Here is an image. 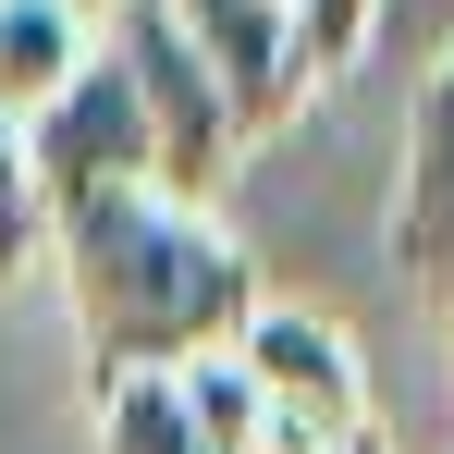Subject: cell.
I'll return each instance as SVG.
<instances>
[{"mask_svg": "<svg viewBox=\"0 0 454 454\" xmlns=\"http://www.w3.org/2000/svg\"><path fill=\"white\" fill-rule=\"evenodd\" d=\"M50 258H62V295H74V344H86V380H172L197 356H233V332L258 319V270L246 246L209 233L197 209H172L148 184L123 197H86L50 222Z\"/></svg>", "mask_w": 454, "mask_h": 454, "instance_id": "cell-1", "label": "cell"}, {"mask_svg": "<svg viewBox=\"0 0 454 454\" xmlns=\"http://www.w3.org/2000/svg\"><path fill=\"white\" fill-rule=\"evenodd\" d=\"M98 50L123 62V86H136V111H148V197H172V209H197V197H209V184L233 172V160H246V123H233L222 74L197 62V37H184V25H172L160 0H123Z\"/></svg>", "mask_w": 454, "mask_h": 454, "instance_id": "cell-2", "label": "cell"}, {"mask_svg": "<svg viewBox=\"0 0 454 454\" xmlns=\"http://www.w3.org/2000/svg\"><path fill=\"white\" fill-rule=\"evenodd\" d=\"M233 369L258 380V405H270V454H356V442H380L356 344H344L319 307H258V319L233 332Z\"/></svg>", "mask_w": 454, "mask_h": 454, "instance_id": "cell-3", "label": "cell"}, {"mask_svg": "<svg viewBox=\"0 0 454 454\" xmlns=\"http://www.w3.org/2000/svg\"><path fill=\"white\" fill-rule=\"evenodd\" d=\"M25 172H37V197H50V222L86 209V197H123V184H148V111H136V86L123 62L98 50L37 123H25Z\"/></svg>", "mask_w": 454, "mask_h": 454, "instance_id": "cell-4", "label": "cell"}, {"mask_svg": "<svg viewBox=\"0 0 454 454\" xmlns=\"http://www.w3.org/2000/svg\"><path fill=\"white\" fill-rule=\"evenodd\" d=\"M393 270L430 307H454V50L418 74V111H405V172H393Z\"/></svg>", "mask_w": 454, "mask_h": 454, "instance_id": "cell-5", "label": "cell"}, {"mask_svg": "<svg viewBox=\"0 0 454 454\" xmlns=\"http://www.w3.org/2000/svg\"><path fill=\"white\" fill-rule=\"evenodd\" d=\"M160 12L197 37V62L222 74V98H233L246 136H270V123L307 98V74H295V12H283V0H160Z\"/></svg>", "mask_w": 454, "mask_h": 454, "instance_id": "cell-6", "label": "cell"}, {"mask_svg": "<svg viewBox=\"0 0 454 454\" xmlns=\"http://www.w3.org/2000/svg\"><path fill=\"white\" fill-rule=\"evenodd\" d=\"M86 62H98V25H86V12H62V0H0V111H12V123H37Z\"/></svg>", "mask_w": 454, "mask_h": 454, "instance_id": "cell-7", "label": "cell"}, {"mask_svg": "<svg viewBox=\"0 0 454 454\" xmlns=\"http://www.w3.org/2000/svg\"><path fill=\"white\" fill-rule=\"evenodd\" d=\"M98 454H209V430L184 418V380H111L98 393Z\"/></svg>", "mask_w": 454, "mask_h": 454, "instance_id": "cell-8", "label": "cell"}, {"mask_svg": "<svg viewBox=\"0 0 454 454\" xmlns=\"http://www.w3.org/2000/svg\"><path fill=\"white\" fill-rule=\"evenodd\" d=\"M25 258H50V197L25 172V123L0 111V270H25Z\"/></svg>", "mask_w": 454, "mask_h": 454, "instance_id": "cell-9", "label": "cell"}, {"mask_svg": "<svg viewBox=\"0 0 454 454\" xmlns=\"http://www.w3.org/2000/svg\"><path fill=\"white\" fill-rule=\"evenodd\" d=\"M369 25H380V0H295V74H344L356 50H369Z\"/></svg>", "mask_w": 454, "mask_h": 454, "instance_id": "cell-10", "label": "cell"}, {"mask_svg": "<svg viewBox=\"0 0 454 454\" xmlns=\"http://www.w3.org/2000/svg\"><path fill=\"white\" fill-rule=\"evenodd\" d=\"M62 12H86V25H98V37H111V12H123V0H62Z\"/></svg>", "mask_w": 454, "mask_h": 454, "instance_id": "cell-11", "label": "cell"}, {"mask_svg": "<svg viewBox=\"0 0 454 454\" xmlns=\"http://www.w3.org/2000/svg\"><path fill=\"white\" fill-rule=\"evenodd\" d=\"M356 454H380V442H356Z\"/></svg>", "mask_w": 454, "mask_h": 454, "instance_id": "cell-12", "label": "cell"}]
</instances>
